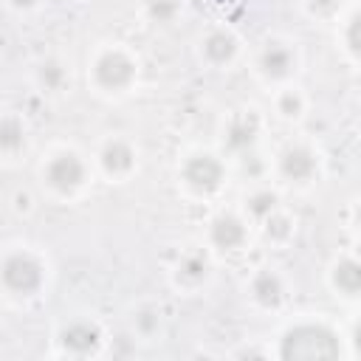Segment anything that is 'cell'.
Masks as SVG:
<instances>
[{
	"label": "cell",
	"instance_id": "obj_9",
	"mask_svg": "<svg viewBox=\"0 0 361 361\" xmlns=\"http://www.w3.org/2000/svg\"><path fill=\"white\" fill-rule=\"evenodd\" d=\"M293 51L288 48V45H282V42H268L265 45V51H262V56H259V68L265 71V76H271V79H282V76H288L290 71H293Z\"/></svg>",
	"mask_w": 361,
	"mask_h": 361
},
{
	"label": "cell",
	"instance_id": "obj_3",
	"mask_svg": "<svg viewBox=\"0 0 361 361\" xmlns=\"http://www.w3.org/2000/svg\"><path fill=\"white\" fill-rule=\"evenodd\" d=\"M133 76H135V65L121 51H104L93 65V79L104 90H121L133 82Z\"/></svg>",
	"mask_w": 361,
	"mask_h": 361
},
{
	"label": "cell",
	"instance_id": "obj_13",
	"mask_svg": "<svg viewBox=\"0 0 361 361\" xmlns=\"http://www.w3.org/2000/svg\"><path fill=\"white\" fill-rule=\"evenodd\" d=\"M234 51H237V39H234L228 31H212V34L203 39V54H206V59L214 62V65L228 62V59L234 56Z\"/></svg>",
	"mask_w": 361,
	"mask_h": 361
},
{
	"label": "cell",
	"instance_id": "obj_14",
	"mask_svg": "<svg viewBox=\"0 0 361 361\" xmlns=\"http://www.w3.org/2000/svg\"><path fill=\"white\" fill-rule=\"evenodd\" d=\"M25 144V127L17 116H3L0 118V149L3 152H17Z\"/></svg>",
	"mask_w": 361,
	"mask_h": 361
},
{
	"label": "cell",
	"instance_id": "obj_11",
	"mask_svg": "<svg viewBox=\"0 0 361 361\" xmlns=\"http://www.w3.org/2000/svg\"><path fill=\"white\" fill-rule=\"evenodd\" d=\"M251 293L259 305L265 307H274L282 302V279L274 274V271H259L254 279H251Z\"/></svg>",
	"mask_w": 361,
	"mask_h": 361
},
{
	"label": "cell",
	"instance_id": "obj_16",
	"mask_svg": "<svg viewBox=\"0 0 361 361\" xmlns=\"http://www.w3.org/2000/svg\"><path fill=\"white\" fill-rule=\"evenodd\" d=\"M178 274L186 282H200L206 276V259H203V254H186L180 259V265H178Z\"/></svg>",
	"mask_w": 361,
	"mask_h": 361
},
{
	"label": "cell",
	"instance_id": "obj_1",
	"mask_svg": "<svg viewBox=\"0 0 361 361\" xmlns=\"http://www.w3.org/2000/svg\"><path fill=\"white\" fill-rule=\"evenodd\" d=\"M338 355V338L322 324H296L279 341V358H333Z\"/></svg>",
	"mask_w": 361,
	"mask_h": 361
},
{
	"label": "cell",
	"instance_id": "obj_21",
	"mask_svg": "<svg viewBox=\"0 0 361 361\" xmlns=\"http://www.w3.org/2000/svg\"><path fill=\"white\" fill-rule=\"evenodd\" d=\"M299 110H302V99H299L293 90L282 93V99H279V113H282V116H299Z\"/></svg>",
	"mask_w": 361,
	"mask_h": 361
},
{
	"label": "cell",
	"instance_id": "obj_19",
	"mask_svg": "<svg viewBox=\"0 0 361 361\" xmlns=\"http://www.w3.org/2000/svg\"><path fill=\"white\" fill-rule=\"evenodd\" d=\"M262 220H265V234H268L271 240H285V237L290 234V220H288V217L271 212V214L262 217Z\"/></svg>",
	"mask_w": 361,
	"mask_h": 361
},
{
	"label": "cell",
	"instance_id": "obj_22",
	"mask_svg": "<svg viewBox=\"0 0 361 361\" xmlns=\"http://www.w3.org/2000/svg\"><path fill=\"white\" fill-rule=\"evenodd\" d=\"M135 327H138L141 333L158 330V313H155V310H141V313L135 316Z\"/></svg>",
	"mask_w": 361,
	"mask_h": 361
},
{
	"label": "cell",
	"instance_id": "obj_10",
	"mask_svg": "<svg viewBox=\"0 0 361 361\" xmlns=\"http://www.w3.org/2000/svg\"><path fill=\"white\" fill-rule=\"evenodd\" d=\"M243 240H245V226H243L237 217L220 214V217L212 223V243H214L217 248L234 251V248L243 245Z\"/></svg>",
	"mask_w": 361,
	"mask_h": 361
},
{
	"label": "cell",
	"instance_id": "obj_25",
	"mask_svg": "<svg viewBox=\"0 0 361 361\" xmlns=\"http://www.w3.org/2000/svg\"><path fill=\"white\" fill-rule=\"evenodd\" d=\"M17 8H28V6H34V0H11Z\"/></svg>",
	"mask_w": 361,
	"mask_h": 361
},
{
	"label": "cell",
	"instance_id": "obj_17",
	"mask_svg": "<svg viewBox=\"0 0 361 361\" xmlns=\"http://www.w3.org/2000/svg\"><path fill=\"white\" fill-rule=\"evenodd\" d=\"M276 209V197L271 195V192H254L251 197H248V212L254 214V217H268L271 212Z\"/></svg>",
	"mask_w": 361,
	"mask_h": 361
},
{
	"label": "cell",
	"instance_id": "obj_15",
	"mask_svg": "<svg viewBox=\"0 0 361 361\" xmlns=\"http://www.w3.org/2000/svg\"><path fill=\"white\" fill-rule=\"evenodd\" d=\"M333 282H336V288H338L341 293L355 296L358 288H361V268H358V262H355V259L338 262V265H336V274H333Z\"/></svg>",
	"mask_w": 361,
	"mask_h": 361
},
{
	"label": "cell",
	"instance_id": "obj_12",
	"mask_svg": "<svg viewBox=\"0 0 361 361\" xmlns=\"http://www.w3.org/2000/svg\"><path fill=\"white\" fill-rule=\"evenodd\" d=\"M133 149H130V144L127 141H121V138H113V141H107L104 144V149H102V166L107 169V172H113V175H118V172H127L130 166H133Z\"/></svg>",
	"mask_w": 361,
	"mask_h": 361
},
{
	"label": "cell",
	"instance_id": "obj_7",
	"mask_svg": "<svg viewBox=\"0 0 361 361\" xmlns=\"http://www.w3.org/2000/svg\"><path fill=\"white\" fill-rule=\"evenodd\" d=\"M279 169L290 180H310L316 172V158L305 147H288L279 158Z\"/></svg>",
	"mask_w": 361,
	"mask_h": 361
},
{
	"label": "cell",
	"instance_id": "obj_20",
	"mask_svg": "<svg viewBox=\"0 0 361 361\" xmlns=\"http://www.w3.org/2000/svg\"><path fill=\"white\" fill-rule=\"evenodd\" d=\"M62 79H65V71H62L56 62L42 65V71H39V82H42L48 90H56V87L62 85Z\"/></svg>",
	"mask_w": 361,
	"mask_h": 361
},
{
	"label": "cell",
	"instance_id": "obj_23",
	"mask_svg": "<svg viewBox=\"0 0 361 361\" xmlns=\"http://www.w3.org/2000/svg\"><path fill=\"white\" fill-rule=\"evenodd\" d=\"M338 3H341V0H310V8L319 11V14H327V11L338 8Z\"/></svg>",
	"mask_w": 361,
	"mask_h": 361
},
{
	"label": "cell",
	"instance_id": "obj_2",
	"mask_svg": "<svg viewBox=\"0 0 361 361\" xmlns=\"http://www.w3.org/2000/svg\"><path fill=\"white\" fill-rule=\"evenodd\" d=\"M0 282L14 296H31L42 285V265L31 254L14 251L0 262Z\"/></svg>",
	"mask_w": 361,
	"mask_h": 361
},
{
	"label": "cell",
	"instance_id": "obj_6",
	"mask_svg": "<svg viewBox=\"0 0 361 361\" xmlns=\"http://www.w3.org/2000/svg\"><path fill=\"white\" fill-rule=\"evenodd\" d=\"M99 330L87 322H73L68 324L62 333H59V344H62V353L68 355H76V358H85V355H93L99 350Z\"/></svg>",
	"mask_w": 361,
	"mask_h": 361
},
{
	"label": "cell",
	"instance_id": "obj_4",
	"mask_svg": "<svg viewBox=\"0 0 361 361\" xmlns=\"http://www.w3.org/2000/svg\"><path fill=\"white\" fill-rule=\"evenodd\" d=\"M45 180L54 189H59V192H71V189L82 186V180H85V164L73 152H59V155H54L48 161Z\"/></svg>",
	"mask_w": 361,
	"mask_h": 361
},
{
	"label": "cell",
	"instance_id": "obj_18",
	"mask_svg": "<svg viewBox=\"0 0 361 361\" xmlns=\"http://www.w3.org/2000/svg\"><path fill=\"white\" fill-rule=\"evenodd\" d=\"M147 11L155 23H169L178 14V0H147Z\"/></svg>",
	"mask_w": 361,
	"mask_h": 361
},
{
	"label": "cell",
	"instance_id": "obj_5",
	"mask_svg": "<svg viewBox=\"0 0 361 361\" xmlns=\"http://www.w3.org/2000/svg\"><path fill=\"white\" fill-rule=\"evenodd\" d=\"M183 180L197 192H214L223 180V164L212 155H195L183 164Z\"/></svg>",
	"mask_w": 361,
	"mask_h": 361
},
{
	"label": "cell",
	"instance_id": "obj_8",
	"mask_svg": "<svg viewBox=\"0 0 361 361\" xmlns=\"http://www.w3.org/2000/svg\"><path fill=\"white\" fill-rule=\"evenodd\" d=\"M257 133H259V124H257V116L245 113V116H237L228 121V130H226V144L228 149L234 152H248L257 141Z\"/></svg>",
	"mask_w": 361,
	"mask_h": 361
},
{
	"label": "cell",
	"instance_id": "obj_24",
	"mask_svg": "<svg viewBox=\"0 0 361 361\" xmlns=\"http://www.w3.org/2000/svg\"><path fill=\"white\" fill-rule=\"evenodd\" d=\"M355 28H358V17L350 20V34H347V42H350V51L355 54L358 51V37H355Z\"/></svg>",
	"mask_w": 361,
	"mask_h": 361
}]
</instances>
